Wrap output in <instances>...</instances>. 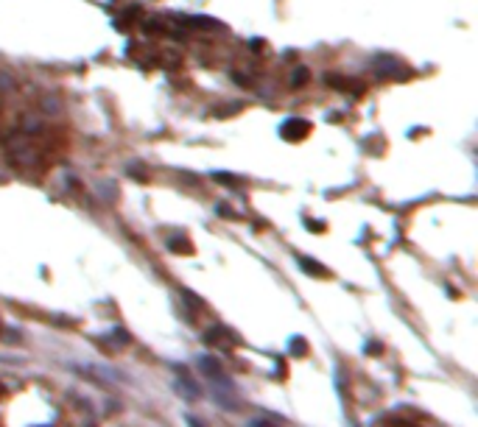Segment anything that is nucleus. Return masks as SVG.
<instances>
[{"instance_id": "nucleus-2", "label": "nucleus", "mask_w": 478, "mask_h": 427, "mask_svg": "<svg viewBox=\"0 0 478 427\" xmlns=\"http://www.w3.org/2000/svg\"><path fill=\"white\" fill-rule=\"evenodd\" d=\"M308 76H310V73L305 70V67H299V70H296L294 76H291V84H294V87H302V84H308Z\"/></svg>"}, {"instance_id": "nucleus-1", "label": "nucleus", "mask_w": 478, "mask_h": 427, "mask_svg": "<svg viewBox=\"0 0 478 427\" xmlns=\"http://www.w3.org/2000/svg\"><path fill=\"white\" fill-rule=\"evenodd\" d=\"M305 131H308V120H285L280 134L285 137V140H299Z\"/></svg>"}]
</instances>
